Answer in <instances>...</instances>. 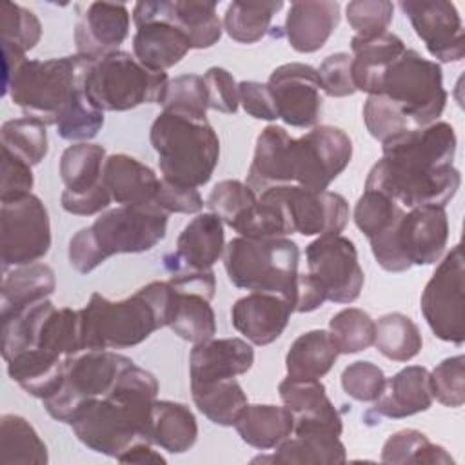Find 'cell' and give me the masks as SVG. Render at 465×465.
I'll return each instance as SVG.
<instances>
[{
	"label": "cell",
	"instance_id": "cell-1",
	"mask_svg": "<svg viewBox=\"0 0 465 465\" xmlns=\"http://www.w3.org/2000/svg\"><path fill=\"white\" fill-rule=\"evenodd\" d=\"M456 133L449 122L409 129L381 143V158L371 167L365 187L374 189L403 209L445 207L461 185L454 167Z\"/></svg>",
	"mask_w": 465,
	"mask_h": 465
},
{
	"label": "cell",
	"instance_id": "cell-2",
	"mask_svg": "<svg viewBox=\"0 0 465 465\" xmlns=\"http://www.w3.org/2000/svg\"><path fill=\"white\" fill-rule=\"evenodd\" d=\"M351 160L352 140L340 127L316 125L292 138L285 127L269 124L256 138L247 180L258 191L274 185L325 191Z\"/></svg>",
	"mask_w": 465,
	"mask_h": 465
},
{
	"label": "cell",
	"instance_id": "cell-3",
	"mask_svg": "<svg viewBox=\"0 0 465 465\" xmlns=\"http://www.w3.org/2000/svg\"><path fill=\"white\" fill-rule=\"evenodd\" d=\"M158 391L156 376L133 361L105 396L91 401L76 416L71 429L87 449L118 460L133 443L149 440Z\"/></svg>",
	"mask_w": 465,
	"mask_h": 465
},
{
	"label": "cell",
	"instance_id": "cell-4",
	"mask_svg": "<svg viewBox=\"0 0 465 465\" xmlns=\"http://www.w3.org/2000/svg\"><path fill=\"white\" fill-rule=\"evenodd\" d=\"M174 294L169 280L149 282L118 302L93 292L80 309L84 351H118L140 345L154 331L169 325Z\"/></svg>",
	"mask_w": 465,
	"mask_h": 465
},
{
	"label": "cell",
	"instance_id": "cell-5",
	"mask_svg": "<svg viewBox=\"0 0 465 465\" xmlns=\"http://www.w3.org/2000/svg\"><path fill=\"white\" fill-rule=\"evenodd\" d=\"M167 222L169 214L156 203L109 209L71 236L69 263L76 272L89 274L114 254L151 251L165 238Z\"/></svg>",
	"mask_w": 465,
	"mask_h": 465
},
{
	"label": "cell",
	"instance_id": "cell-6",
	"mask_svg": "<svg viewBox=\"0 0 465 465\" xmlns=\"http://www.w3.org/2000/svg\"><path fill=\"white\" fill-rule=\"evenodd\" d=\"M149 140L162 178L176 185H205L220 162V138L207 118L162 109L151 124Z\"/></svg>",
	"mask_w": 465,
	"mask_h": 465
},
{
	"label": "cell",
	"instance_id": "cell-7",
	"mask_svg": "<svg viewBox=\"0 0 465 465\" xmlns=\"http://www.w3.org/2000/svg\"><path fill=\"white\" fill-rule=\"evenodd\" d=\"M222 258L227 278L234 287L282 294L294 307L300 274V249L296 242L287 236H236L225 245Z\"/></svg>",
	"mask_w": 465,
	"mask_h": 465
},
{
	"label": "cell",
	"instance_id": "cell-8",
	"mask_svg": "<svg viewBox=\"0 0 465 465\" xmlns=\"http://www.w3.org/2000/svg\"><path fill=\"white\" fill-rule=\"evenodd\" d=\"M87 62L76 53L60 58L25 60L2 94L11 96L24 116L35 118L44 125H54L62 111L82 89Z\"/></svg>",
	"mask_w": 465,
	"mask_h": 465
},
{
	"label": "cell",
	"instance_id": "cell-9",
	"mask_svg": "<svg viewBox=\"0 0 465 465\" xmlns=\"http://www.w3.org/2000/svg\"><path fill=\"white\" fill-rule=\"evenodd\" d=\"M167 84V73L147 69L127 51L89 60L82 78L87 100L104 113H122L143 104L160 105Z\"/></svg>",
	"mask_w": 465,
	"mask_h": 465
},
{
	"label": "cell",
	"instance_id": "cell-10",
	"mask_svg": "<svg viewBox=\"0 0 465 465\" xmlns=\"http://www.w3.org/2000/svg\"><path fill=\"white\" fill-rule=\"evenodd\" d=\"M2 356L7 361L27 349H42L58 356L84 351L80 311L56 307L49 298L2 312Z\"/></svg>",
	"mask_w": 465,
	"mask_h": 465
},
{
	"label": "cell",
	"instance_id": "cell-11",
	"mask_svg": "<svg viewBox=\"0 0 465 465\" xmlns=\"http://www.w3.org/2000/svg\"><path fill=\"white\" fill-rule=\"evenodd\" d=\"M449 242L445 207L420 205L405 209L400 222L383 236L371 240L376 263L387 272H405L412 265L440 262Z\"/></svg>",
	"mask_w": 465,
	"mask_h": 465
},
{
	"label": "cell",
	"instance_id": "cell-12",
	"mask_svg": "<svg viewBox=\"0 0 465 465\" xmlns=\"http://www.w3.org/2000/svg\"><path fill=\"white\" fill-rule=\"evenodd\" d=\"M374 94L387 98L412 129L436 122L447 104L441 65L405 49L383 73Z\"/></svg>",
	"mask_w": 465,
	"mask_h": 465
},
{
	"label": "cell",
	"instance_id": "cell-13",
	"mask_svg": "<svg viewBox=\"0 0 465 465\" xmlns=\"http://www.w3.org/2000/svg\"><path fill=\"white\" fill-rule=\"evenodd\" d=\"M133 360L111 349L82 351L65 358L64 381L54 394L42 400L44 409L56 421L71 425L96 398L105 396Z\"/></svg>",
	"mask_w": 465,
	"mask_h": 465
},
{
	"label": "cell",
	"instance_id": "cell-14",
	"mask_svg": "<svg viewBox=\"0 0 465 465\" xmlns=\"http://www.w3.org/2000/svg\"><path fill=\"white\" fill-rule=\"evenodd\" d=\"M463 278V247L456 243L438 263L420 298L421 314L432 334L454 345L465 340Z\"/></svg>",
	"mask_w": 465,
	"mask_h": 465
},
{
	"label": "cell",
	"instance_id": "cell-15",
	"mask_svg": "<svg viewBox=\"0 0 465 465\" xmlns=\"http://www.w3.org/2000/svg\"><path fill=\"white\" fill-rule=\"evenodd\" d=\"M2 271L36 263L51 249V222L44 202L29 193L0 202Z\"/></svg>",
	"mask_w": 465,
	"mask_h": 465
},
{
	"label": "cell",
	"instance_id": "cell-16",
	"mask_svg": "<svg viewBox=\"0 0 465 465\" xmlns=\"http://www.w3.org/2000/svg\"><path fill=\"white\" fill-rule=\"evenodd\" d=\"M107 153L100 143L78 142L60 156V178L65 185L60 202L65 213L94 216L109 209L113 198L104 183Z\"/></svg>",
	"mask_w": 465,
	"mask_h": 465
},
{
	"label": "cell",
	"instance_id": "cell-17",
	"mask_svg": "<svg viewBox=\"0 0 465 465\" xmlns=\"http://www.w3.org/2000/svg\"><path fill=\"white\" fill-rule=\"evenodd\" d=\"M307 272L320 283L327 302L352 303L360 298L365 274L352 240L341 234L318 236L305 247Z\"/></svg>",
	"mask_w": 465,
	"mask_h": 465
},
{
	"label": "cell",
	"instance_id": "cell-18",
	"mask_svg": "<svg viewBox=\"0 0 465 465\" xmlns=\"http://www.w3.org/2000/svg\"><path fill=\"white\" fill-rule=\"evenodd\" d=\"M276 114L283 124L298 129L318 125L323 109L322 85L316 67L302 62L278 65L265 82Z\"/></svg>",
	"mask_w": 465,
	"mask_h": 465
},
{
	"label": "cell",
	"instance_id": "cell-19",
	"mask_svg": "<svg viewBox=\"0 0 465 465\" xmlns=\"http://www.w3.org/2000/svg\"><path fill=\"white\" fill-rule=\"evenodd\" d=\"M133 22L136 25L133 54L147 69L165 73L191 51V42L185 33L160 15L158 0L136 2L133 7Z\"/></svg>",
	"mask_w": 465,
	"mask_h": 465
},
{
	"label": "cell",
	"instance_id": "cell-20",
	"mask_svg": "<svg viewBox=\"0 0 465 465\" xmlns=\"http://www.w3.org/2000/svg\"><path fill=\"white\" fill-rule=\"evenodd\" d=\"M400 9L409 18L430 56L443 64L460 62L465 56L463 22L452 2L403 0L400 2Z\"/></svg>",
	"mask_w": 465,
	"mask_h": 465
},
{
	"label": "cell",
	"instance_id": "cell-21",
	"mask_svg": "<svg viewBox=\"0 0 465 465\" xmlns=\"http://www.w3.org/2000/svg\"><path fill=\"white\" fill-rule=\"evenodd\" d=\"M291 222L302 236L340 234L349 222V202L334 191H312L300 185H274Z\"/></svg>",
	"mask_w": 465,
	"mask_h": 465
},
{
	"label": "cell",
	"instance_id": "cell-22",
	"mask_svg": "<svg viewBox=\"0 0 465 465\" xmlns=\"http://www.w3.org/2000/svg\"><path fill=\"white\" fill-rule=\"evenodd\" d=\"M223 222L214 213H198L178 234L174 251L163 256L169 274L211 271L223 256Z\"/></svg>",
	"mask_w": 465,
	"mask_h": 465
},
{
	"label": "cell",
	"instance_id": "cell-23",
	"mask_svg": "<svg viewBox=\"0 0 465 465\" xmlns=\"http://www.w3.org/2000/svg\"><path fill=\"white\" fill-rule=\"evenodd\" d=\"M131 15L125 4L91 2L84 5L74 24L76 54L96 60L109 53L120 51L129 36Z\"/></svg>",
	"mask_w": 465,
	"mask_h": 465
},
{
	"label": "cell",
	"instance_id": "cell-24",
	"mask_svg": "<svg viewBox=\"0 0 465 465\" xmlns=\"http://www.w3.org/2000/svg\"><path fill=\"white\" fill-rule=\"evenodd\" d=\"M282 403L292 412L294 429L300 432H331L340 436L343 421L340 411L329 400L325 385L320 380L283 378L278 383Z\"/></svg>",
	"mask_w": 465,
	"mask_h": 465
},
{
	"label": "cell",
	"instance_id": "cell-25",
	"mask_svg": "<svg viewBox=\"0 0 465 465\" xmlns=\"http://www.w3.org/2000/svg\"><path fill=\"white\" fill-rule=\"evenodd\" d=\"M292 312V303L282 294L251 291L232 303L231 323L252 345H269L283 334Z\"/></svg>",
	"mask_w": 465,
	"mask_h": 465
},
{
	"label": "cell",
	"instance_id": "cell-26",
	"mask_svg": "<svg viewBox=\"0 0 465 465\" xmlns=\"http://www.w3.org/2000/svg\"><path fill=\"white\" fill-rule=\"evenodd\" d=\"M432 401L429 371L421 365H407L385 380L381 394L372 401V407L363 414V420L378 421L381 418H409L429 411Z\"/></svg>",
	"mask_w": 465,
	"mask_h": 465
},
{
	"label": "cell",
	"instance_id": "cell-27",
	"mask_svg": "<svg viewBox=\"0 0 465 465\" xmlns=\"http://www.w3.org/2000/svg\"><path fill=\"white\" fill-rule=\"evenodd\" d=\"M254 363L251 341L242 338H211L196 343L189 354L191 385H205L245 374Z\"/></svg>",
	"mask_w": 465,
	"mask_h": 465
},
{
	"label": "cell",
	"instance_id": "cell-28",
	"mask_svg": "<svg viewBox=\"0 0 465 465\" xmlns=\"http://www.w3.org/2000/svg\"><path fill=\"white\" fill-rule=\"evenodd\" d=\"M340 16L341 15L338 2H292L285 15L283 35L296 53H316L336 31Z\"/></svg>",
	"mask_w": 465,
	"mask_h": 465
},
{
	"label": "cell",
	"instance_id": "cell-29",
	"mask_svg": "<svg viewBox=\"0 0 465 465\" xmlns=\"http://www.w3.org/2000/svg\"><path fill=\"white\" fill-rule=\"evenodd\" d=\"M104 183L118 205H147L154 203L160 178L138 158L116 153L105 158Z\"/></svg>",
	"mask_w": 465,
	"mask_h": 465
},
{
	"label": "cell",
	"instance_id": "cell-30",
	"mask_svg": "<svg viewBox=\"0 0 465 465\" xmlns=\"http://www.w3.org/2000/svg\"><path fill=\"white\" fill-rule=\"evenodd\" d=\"M405 42L391 33L385 31L378 36L351 38V51H352V80L356 91H363L367 94H374L383 73L387 67L405 51Z\"/></svg>",
	"mask_w": 465,
	"mask_h": 465
},
{
	"label": "cell",
	"instance_id": "cell-31",
	"mask_svg": "<svg viewBox=\"0 0 465 465\" xmlns=\"http://www.w3.org/2000/svg\"><path fill=\"white\" fill-rule=\"evenodd\" d=\"M232 427L243 443L258 450H271L292 434L294 418L285 405L247 403L236 416Z\"/></svg>",
	"mask_w": 465,
	"mask_h": 465
},
{
	"label": "cell",
	"instance_id": "cell-32",
	"mask_svg": "<svg viewBox=\"0 0 465 465\" xmlns=\"http://www.w3.org/2000/svg\"><path fill=\"white\" fill-rule=\"evenodd\" d=\"M5 363L9 378L38 400L54 394L65 374V358L42 349L22 351Z\"/></svg>",
	"mask_w": 465,
	"mask_h": 465
},
{
	"label": "cell",
	"instance_id": "cell-33",
	"mask_svg": "<svg viewBox=\"0 0 465 465\" xmlns=\"http://www.w3.org/2000/svg\"><path fill=\"white\" fill-rule=\"evenodd\" d=\"M163 18L173 22L191 42V49H209L222 38V20L216 2L207 0H158Z\"/></svg>",
	"mask_w": 465,
	"mask_h": 465
},
{
	"label": "cell",
	"instance_id": "cell-34",
	"mask_svg": "<svg viewBox=\"0 0 465 465\" xmlns=\"http://www.w3.org/2000/svg\"><path fill=\"white\" fill-rule=\"evenodd\" d=\"M149 440L171 454L187 452L198 440V423L193 411L183 403L156 398L151 411Z\"/></svg>",
	"mask_w": 465,
	"mask_h": 465
},
{
	"label": "cell",
	"instance_id": "cell-35",
	"mask_svg": "<svg viewBox=\"0 0 465 465\" xmlns=\"http://www.w3.org/2000/svg\"><path fill=\"white\" fill-rule=\"evenodd\" d=\"M340 351L325 329L302 332L285 354V369L289 378L320 380L336 363Z\"/></svg>",
	"mask_w": 465,
	"mask_h": 465
},
{
	"label": "cell",
	"instance_id": "cell-36",
	"mask_svg": "<svg viewBox=\"0 0 465 465\" xmlns=\"http://www.w3.org/2000/svg\"><path fill=\"white\" fill-rule=\"evenodd\" d=\"M345 463L347 450L340 436L331 432H300L283 440L269 456H258L252 463Z\"/></svg>",
	"mask_w": 465,
	"mask_h": 465
},
{
	"label": "cell",
	"instance_id": "cell-37",
	"mask_svg": "<svg viewBox=\"0 0 465 465\" xmlns=\"http://www.w3.org/2000/svg\"><path fill=\"white\" fill-rule=\"evenodd\" d=\"M56 289L54 271L45 263H29L13 267L4 272L2 307L0 312L16 311L20 307L49 298Z\"/></svg>",
	"mask_w": 465,
	"mask_h": 465
},
{
	"label": "cell",
	"instance_id": "cell-38",
	"mask_svg": "<svg viewBox=\"0 0 465 465\" xmlns=\"http://www.w3.org/2000/svg\"><path fill=\"white\" fill-rule=\"evenodd\" d=\"M174 292V309L167 327L193 345L214 338L216 316L211 307V300L200 292L182 291L176 287Z\"/></svg>",
	"mask_w": 465,
	"mask_h": 465
},
{
	"label": "cell",
	"instance_id": "cell-39",
	"mask_svg": "<svg viewBox=\"0 0 465 465\" xmlns=\"http://www.w3.org/2000/svg\"><path fill=\"white\" fill-rule=\"evenodd\" d=\"M0 461L36 465L49 461L47 445L24 416L4 414L0 418Z\"/></svg>",
	"mask_w": 465,
	"mask_h": 465
},
{
	"label": "cell",
	"instance_id": "cell-40",
	"mask_svg": "<svg viewBox=\"0 0 465 465\" xmlns=\"http://www.w3.org/2000/svg\"><path fill=\"white\" fill-rule=\"evenodd\" d=\"M374 347L376 351L392 361H409L420 354L423 338L420 327L403 312H387L376 322Z\"/></svg>",
	"mask_w": 465,
	"mask_h": 465
},
{
	"label": "cell",
	"instance_id": "cell-41",
	"mask_svg": "<svg viewBox=\"0 0 465 465\" xmlns=\"http://www.w3.org/2000/svg\"><path fill=\"white\" fill-rule=\"evenodd\" d=\"M191 396L196 409L220 427H232L236 416L247 405V394L236 378L191 385Z\"/></svg>",
	"mask_w": 465,
	"mask_h": 465
},
{
	"label": "cell",
	"instance_id": "cell-42",
	"mask_svg": "<svg viewBox=\"0 0 465 465\" xmlns=\"http://www.w3.org/2000/svg\"><path fill=\"white\" fill-rule=\"evenodd\" d=\"M283 7L276 2H231L225 9L222 25L223 31L238 44H256L271 29L274 15Z\"/></svg>",
	"mask_w": 465,
	"mask_h": 465
},
{
	"label": "cell",
	"instance_id": "cell-43",
	"mask_svg": "<svg viewBox=\"0 0 465 465\" xmlns=\"http://www.w3.org/2000/svg\"><path fill=\"white\" fill-rule=\"evenodd\" d=\"M380 460L383 463H454V458L445 447L432 443L427 434L416 429H401L391 434L383 447Z\"/></svg>",
	"mask_w": 465,
	"mask_h": 465
},
{
	"label": "cell",
	"instance_id": "cell-44",
	"mask_svg": "<svg viewBox=\"0 0 465 465\" xmlns=\"http://www.w3.org/2000/svg\"><path fill=\"white\" fill-rule=\"evenodd\" d=\"M0 140L2 149L24 160L31 167L38 165L49 151L45 125L29 116L4 122L0 127Z\"/></svg>",
	"mask_w": 465,
	"mask_h": 465
},
{
	"label": "cell",
	"instance_id": "cell-45",
	"mask_svg": "<svg viewBox=\"0 0 465 465\" xmlns=\"http://www.w3.org/2000/svg\"><path fill=\"white\" fill-rule=\"evenodd\" d=\"M403 213L405 209L387 194L374 189H363L354 205L352 218L360 232L371 242L387 234L400 222Z\"/></svg>",
	"mask_w": 465,
	"mask_h": 465
},
{
	"label": "cell",
	"instance_id": "cell-46",
	"mask_svg": "<svg viewBox=\"0 0 465 465\" xmlns=\"http://www.w3.org/2000/svg\"><path fill=\"white\" fill-rule=\"evenodd\" d=\"M329 332L340 354H356L374 343L376 323L367 311L347 307L329 320Z\"/></svg>",
	"mask_w": 465,
	"mask_h": 465
},
{
	"label": "cell",
	"instance_id": "cell-47",
	"mask_svg": "<svg viewBox=\"0 0 465 465\" xmlns=\"http://www.w3.org/2000/svg\"><path fill=\"white\" fill-rule=\"evenodd\" d=\"M56 133L60 138L69 142H89L104 127V111L96 109L85 96L84 85L78 94L62 111L56 124Z\"/></svg>",
	"mask_w": 465,
	"mask_h": 465
},
{
	"label": "cell",
	"instance_id": "cell-48",
	"mask_svg": "<svg viewBox=\"0 0 465 465\" xmlns=\"http://www.w3.org/2000/svg\"><path fill=\"white\" fill-rule=\"evenodd\" d=\"M160 105L165 111L207 118L209 96L203 78L200 74H180L169 80Z\"/></svg>",
	"mask_w": 465,
	"mask_h": 465
},
{
	"label": "cell",
	"instance_id": "cell-49",
	"mask_svg": "<svg viewBox=\"0 0 465 465\" xmlns=\"http://www.w3.org/2000/svg\"><path fill=\"white\" fill-rule=\"evenodd\" d=\"M0 15V42H7L24 53L36 47L42 38V24L33 11L15 2H4Z\"/></svg>",
	"mask_w": 465,
	"mask_h": 465
},
{
	"label": "cell",
	"instance_id": "cell-50",
	"mask_svg": "<svg viewBox=\"0 0 465 465\" xmlns=\"http://www.w3.org/2000/svg\"><path fill=\"white\" fill-rule=\"evenodd\" d=\"M256 200L258 193L245 182L222 180L211 189L205 203L211 209V213L222 218L225 225L232 227L234 222L256 203Z\"/></svg>",
	"mask_w": 465,
	"mask_h": 465
},
{
	"label": "cell",
	"instance_id": "cell-51",
	"mask_svg": "<svg viewBox=\"0 0 465 465\" xmlns=\"http://www.w3.org/2000/svg\"><path fill=\"white\" fill-rule=\"evenodd\" d=\"M432 398L445 407L458 409L465 403V356L456 354L440 361L430 372Z\"/></svg>",
	"mask_w": 465,
	"mask_h": 465
},
{
	"label": "cell",
	"instance_id": "cell-52",
	"mask_svg": "<svg viewBox=\"0 0 465 465\" xmlns=\"http://www.w3.org/2000/svg\"><path fill=\"white\" fill-rule=\"evenodd\" d=\"M361 114L369 134L380 143L412 129L405 116L381 94H369Z\"/></svg>",
	"mask_w": 465,
	"mask_h": 465
},
{
	"label": "cell",
	"instance_id": "cell-53",
	"mask_svg": "<svg viewBox=\"0 0 465 465\" xmlns=\"http://www.w3.org/2000/svg\"><path fill=\"white\" fill-rule=\"evenodd\" d=\"M394 4L389 0H354L345 7V16L356 36L371 38L385 33L392 22Z\"/></svg>",
	"mask_w": 465,
	"mask_h": 465
},
{
	"label": "cell",
	"instance_id": "cell-54",
	"mask_svg": "<svg viewBox=\"0 0 465 465\" xmlns=\"http://www.w3.org/2000/svg\"><path fill=\"white\" fill-rule=\"evenodd\" d=\"M385 380L387 378L381 367L367 360H358L349 363L340 376L343 392L349 398L363 403H369V401L372 403L381 394L385 387Z\"/></svg>",
	"mask_w": 465,
	"mask_h": 465
},
{
	"label": "cell",
	"instance_id": "cell-55",
	"mask_svg": "<svg viewBox=\"0 0 465 465\" xmlns=\"http://www.w3.org/2000/svg\"><path fill=\"white\" fill-rule=\"evenodd\" d=\"M318 71L322 91L331 98H345L356 93L352 80V56L349 53L329 54Z\"/></svg>",
	"mask_w": 465,
	"mask_h": 465
},
{
	"label": "cell",
	"instance_id": "cell-56",
	"mask_svg": "<svg viewBox=\"0 0 465 465\" xmlns=\"http://www.w3.org/2000/svg\"><path fill=\"white\" fill-rule=\"evenodd\" d=\"M202 78L209 96V109L223 114H234L240 105L238 82L234 76L227 69L214 65L209 67Z\"/></svg>",
	"mask_w": 465,
	"mask_h": 465
},
{
	"label": "cell",
	"instance_id": "cell-57",
	"mask_svg": "<svg viewBox=\"0 0 465 465\" xmlns=\"http://www.w3.org/2000/svg\"><path fill=\"white\" fill-rule=\"evenodd\" d=\"M35 183L31 165L16 158L9 151L2 149V180H0V202L16 200L31 193Z\"/></svg>",
	"mask_w": 465,
	"mask_h": 465
},
{
	"label": "cell",
	"instance_id": "cell-58",
	"mask_svg": "<svg viewBox=\"0 0 465 465\" xmlns=\"http://www.w3.org/2000/svg\"><path fill=\"white\" fill-rule=\"evenodd\" d=\"M154 203L167 214H198L203 207V198L196 187L176 185L160 178V187Z\"/></svg>",
	"mask_w": 465,
	"mask_h": 465
},
{
	"label": "cell",
	"instance_id": "cell-59",
	"mask_svg": "<svg viewBox=\"0 0 465 465\" xmlns=\"http://www.w3.org/2000/svg\"><path fill=\"white\" fill-rule=\"evenodd\" d=\"M238 96H240V105L249 116L256 120H265V122H272L278 118L267 84L254 82V80H242L238 84Z\"/></svg>",
	"mask_w": 465,
	"mask_h": 465
},
{
	"label": "cell",
	"instance_id": "cell-60",
	"mask_svg": "<svg viewBox=\"0 0 465 465\" xmlns=\"http://www.w3.org/2000/svg\"><path fill=\"white\" fill-rule=\"evenodd\" d=\"M156 445L149 440H140L133 443L116 461L120 463H165L167 460L154 449Z\"/></svg>",
	"mask_w": 465,
	"mask_h": 465
}]
</instances>
